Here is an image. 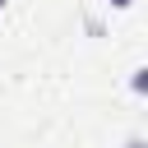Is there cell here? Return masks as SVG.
I'll return each instance as SVG.
<instances>
[{
	"label": "cell",
	"mask_w": 148,
	"mask_h": 148,
	"mask_svg": "<svg viewBox=\"0 0 148 148\" xmlns=\"http://www.w3.org/2000/svg\"><path fill=\"white\" fill-rule=\"evenodd\" d=\"M125 148H143V139H139V134H134V139H130V143H125Z\"/></svg>",
	"instance_id": "3957f363"
},
{
	"label": "cell",
	"mask_w": 148,
	"mask_h": 148,
	"mask_svg": "<svg viewBox=\"0 0 148 148\" xmlns=\"http://www.w3.org/2000/svg\"><path fill=\"white\" fill-rule=\"evenodd\" d=\"M5 5H9V0H0V9H5Z\"/></svg>",
	"instance_id": "277c9868"
},
{
	"label": "cell",
	"mask_w": 148,
	"mask_h": 148,
	"mask_svg": "<svg viewBox=\"0 0 148 148\" xmlns=\"http://www.w3.org/2000/svg\"><path fill=\"white\" fill-rule=\"evenodd\" d=\"M106 5H111V9H130L134 0H106Z\"/></svg>",
	"instance_id": "7a4b0ae2"
},
{
	"label": "cell",
	"mask_w": 148,
	"mask_h": 148,
	"mask_svg": "<svg viewBox=\"0 0 148 148\" xmlns=\"http://www.w3.org/2000/svg\"><path fill=\"white\" fill-rule=\"evenodd\" d=\"M130 88H134V92H139V97H143V92H148V69H143V65H139V69H134V74H130Z\"/></svg>",
	"instance_id": "6da1fadb"
}]
</instances>
